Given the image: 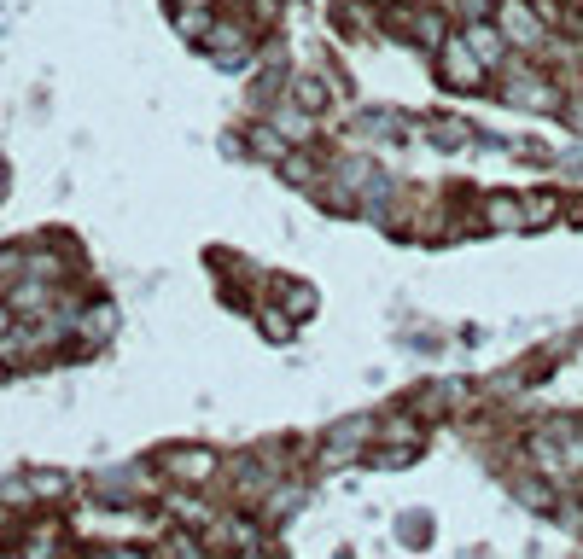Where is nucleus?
I'll return each mask as SVG.
<instances>
[{
	"instance_id": "obj_1",
	"label": "nucleus",
	"mask_w": 583,
	"mask_h": 559,
	"mask_svg": "<svg viewBox=\"0 0 583 559\" xmlns=\"http://www.w3.org/2000/svg\"><path fill=\"white\" fill-rule=\"evenodd\" d=\"M164 466H170L181 484H205L210 466H216V455H205V449H170V455H164Z\"/></svg>"
},
{
	"instance_id": "obj_2",
	"label": "nucleus",
	"mask_w": 583,
	"mask_h": 559,
	"mask_svg": "<svg viewBox=\"0 0 583 559\" xmlns=\"http://www.w3.org/2000/svg\"><path fill=\"white\" fill-rule=\"evenodd\" d=\"M444 82H449V88H479V82H484L479 53L467 59V47H449V53H444Z\"/></svg>"
},
{
	"instance_id": "obj_3",
	"label": "nucleus",
	"mask_w": 583,
	"mask_h": 559,
	"mask_svg": "<svg viewBox=\"0 0 583 559\" xmlns=\"http://www.w3.org/2000/svg\"><path fill=\"white\" fill-rule=\"evenodd\" d=\"M502 24H508V41H525V47H537V41H543L537 18H531L525 6H514V0H508V12H502Z\"/></svg>"
},
{
	"instance_id": "obj_4",
	"label": "nucleus",
	"mask_w": 583,
	"mask_h": 559,
	"mask_svg": "<svg viewBox=\"0 0 583 559\" xmlns=\"http://www.w3.org/2000/svg\"><path fill=\"white\" fill-rule=\"evenodd\" d=\"M181 12H175V24L187 35H210V0H175Z\"/></svg>"
},
{
	"instance_id": "obj_5",
	"label": "nucleus",
	"mask_w": 583,
	"mask_h": 559,
	"mask_svg": "<svg viewBox=\"0 0 583 559\" xmlns=\"http://www.w3.org/2000/svg\"><path fill=\"white\" fill-rule=\"evenodd\" d=\"M111 321H117V315H111V309H94V315H88V321H82V332H88V338H105V332H111Z\"/></svg>"
},
{
	"instance_id": "obj_6",
	"label": "nucleus",
	"mask_w": 583,
	"mask_h": 559,
	"mask_svg": "<svg viewBox=\"0 0 583 559\" xmlns=\"http://www.w3.org/2000/svg\"><path fill=\"white\" fill-rule=\"evenodd\" d=\"M251 140H257V152H263V158H280V152H286L275 129H257V134H251Z\"/></svg>"
},
{
	"instance_id": "obj_7",
	"label": "nucleus",
	"mask_w": 583,
	"mask_h": 559,
	"mask_svg": "<svg viewBox=\"0 0 583 559\" xmlns=\"http://www.w3.org/2000/svg\"><path fill=\"white\" fill-rule=\"evenodd\" d=\"M298 94H304V111H321V105H327V99H321V82H304Z\"/></svg>"
}]
</instances>
